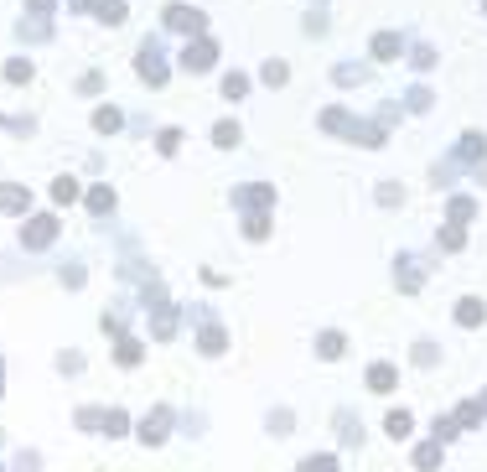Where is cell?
Returning a JSON list of instances; mask_svg holds the SVG:
<instances>
[{
	"label": "cell",
	"mask_w": 487,
	"mask_h": 472,
	"mask_svg": "<svg viewBox=\"0 0 487 472\" xmlns=\"http://www.w3.org/2000/svg\"><path fill=\"white\" fill-rule=\"evenodd\" d=\"M213 62H218V47L207 42V36H197V42L181 47V68H187V73H207Z\"/></svg>",
	"instance_id": "cell-1"
},
{
	"label": "cell",
	"mask_w": 487,
	"mask_h": 472,
	"mask_svg": "<svg viewBox=\"0 0 487 472\" xmlns=\"http://www.w3.org/2000/svg\"><path fill=\"white\" fill-rule=\"evenodd\" d=\"M52 239H57V218H52V213H36L32 224L21 229V244L26 249H47Z\"/></svg>",
	"instance_id": "cell-2"
},
{
	"label": "cell",
	"mask_w": 487,
	"mask_h": 472,
	"mask_svg": "<svg viewBox=\"0 0 487 472\" xmlns=\"http://www.w3.org/2000/svg\"><path fill=\"white\" fill-rule=\"evenodd\" d=\"M166 26H171V32H187V36H203L207 16L192 11V6H166Z\"/></svg>",
	"instance_id": "cell-3"
},
{
	"label": "cell",
	"mask_w": 487,
	"mask_h": 472,
	"mask_svg": "<svg viewBox=\"0 0 487 472\" xmlns=\"http://www.w3.org/2000/svg\"><path fill=\"white\" fill-rule=\"evenodd\" d=\"M135 73L146 78V83H166V62H161V47H156V42H146V47H140Z\"/></svg>",
	"instance_id": "cell-4"
},
{
	"label": "cell",
	"mask_w": 487,
	"mask_h": 472,
	"mask_svg": "<svg viewBox=\"0 0 487 472\" xmlns=\"http://www.w3.org/2000/svg\"><path fill=\"white\" fill-rule=\"evenodd\" d=\"M166 431H171V410H166V405H156L146 421H140V441H146V447H161Z\"/></svg>",
	"instance_id": "cell-5"
},
{
	"label": "cell",
	"mask_w": 487,
	"mask_h": 472,
	"mask_svg": "<svg viewBox=\"0 0 487 472\" xmlns=\"http://www.w3.org/2000/svg\"><path fill=\"white\" fill-rule=\"evenodd\" d=\"M233 203H239V208H249V213H265V208L275 203V187H270V182H254V187H239V192H233Z\"/></svg>",
	"instance_id": "cell-6"
},
{
	"label": "cell",
	"mask_w": 487,
	"mask_h": 472,
	"mask_svg": "<svg viewBox=\"0 0 487 472\" xmlns=\"http://www.w3.org/2000/svg\"><path fill=\"white\" fill-rule=\"evenodd\" d=\"M482 156H487V135H477V130H472V135H462V146H456L451 166H477Z\"/></svg>",
	"instance_id": "cell-7"
},
{
	"label": "cell",
	"mask_w": 487,
	"mask_h": 472,
	"mask_svg": "<svg viewBox=\"0 0 487 472\" xmlns=\"http://www.w3.org/2000/svg\"><path fill=\"white\" fill-rule=\"evenodd\" d=\"M26 203H32V192L21 182H0V213H26Z\"/></svg>",
	"instance_id": "cell-8"
},
{
	"label": "cell",
	"mask_w": 487,
	"mask_h": 472,
	"mask_svg": "<svg viewBox=\"0 0 487 472\" xmlns=\"http://www.w3.org/2000/svg\"><path fill=\"white\" fill-rule=\"evenodd\" d=\"M156 343H171L177 337V306H166V301H156Z\"/></svg>",
	"instance_id": "cell-9"
},
{
	"label": "cell",
	"mask_w": 487,
	"mask_h": 472,
	"mask_svg": "<svg viewBox=\"0 0 487 472\" xmlns=\"http://www.w3.org/2000/svg\"><path fill=\"white\" fill-rule=\"evenodd\" d=\"M456 322H462V327H482V322H487V306H482L477 296L456 301Z\"/></svg>",
	"instance_id": "cell-10"
},
{
	"label": "cell",
	"mask_w": 487,
	"mask_h": 472,
	"mask_svg": "<svg viewBox=\"0 0 487 472\" xmlns=\"http://www.w3.org/2000/svg\"><path fill=\"white\" fill-rule=\"evenodd\" d=\"M394 384H399V374H394L389 363H373V369H368V389H373V395H389Z\"/></svg>",
	"instance_id": "cell-11"
},
{
	"label": "cell",
	"mask_w": 487,
	"mask_h": 472,
	"mask_svg": "<svg viewBox=\"0 0 487 472\" xmlns=\"http://www.w3.org/2000/svg\"><path fill=\"white\" fill-rule=\"evenodd\" d=\"M337 436H342V447H358V441H363V421H352V410H337Z\"/></svg>",
	"instance_id": "cell-12"
},
{
	"label": "cell",
	"mask_w": 487,
	"mask_h": 472,
	"mask_svg": "<svg viewBox=\"0 0 487 472\" xmlns=\"http://www.w3.org/2000/svg\"><path fill=\"white\" fill-rule=\"evenodd\" d=\"M120 125H125V114L114 109V104H104V109H94V130H99V135H114Z\"/></svg>",
	"instance_id": "cell-13"
},
{
	"label": "cell",
	"mask_w": 487,
	"mask_h": 472,
	"mask_svg": "<svg viewBox=\"0 0 487 472\" xmlns=\"http://www.w3.org/2000/svg\"><path fill=\"white\" fill-rule=\"evenodd\" d=\"M384 431H389L394 441H404V436H410V431H415V415H410V410H389V421H384Z\"/></svg>",
	"instance_id": "cell-14"
},
{
	"label": "cell",
	"mask_w": 487,
	"mask_h": 472,
	"mask_svg": "<svg viewBox=\"0 0 487 472\" xmlns=\"http://www.w3.org/2000/svg\"><path fill=\"white\" fill-rule=\"evenodd\" d=\"M348 135L358 140V146H368V151H373V146H384V125H358V120H352V130H348Z\"/></svg>",
	"instance_id": "cell-15"
},
{
	"label": "cell",
	"mask_w": 487,
	"mask_h": 472,
	"mask_svg": "<svg viewBox=\"0 0 487 472\" xmlns=\"http://www.w3.org/2000/svg\"><path fill=\"white\" fill-rule=\"evenodd\" d=\"M197 348H203L207 358H218V353L228 348V337H223V327H203V337H197Z\"/></svg>",
	"instance_id": "cell-16"
},
{
	"label": "cell",
	"mask_w": 487,
	"mask_h": 472,
	"mask_svg": "<svg viewBox=\"0 0 487 472\" xmlns=\"http://www.w3.org/2000/svg\"><path fill=\"white\" fill-rule=\"evenodd\" d=\"M399 291H420V259L415 255L399 259Z\"/></svg>",
	"instance_id": "cell-17"
},
{
	"label": "cell",
	"mask_w": 487,
	"mask_h": 472,
	"mask_svg": "<svg viewBox=\"0 0 487 472\" xmlns=\"http://www.w3.org/2000/svg\"><path fill=\"white\" fill-rule=\"evenodd\" d=\"M322 130H332V135H348V130H352V114H348V109H322Z\"/></svg>",
	"instance_id": "cell-18"
},
{
	"label": "cell",
	"mask_w": 487,
	"mask_h": 472,
	"mask_svg": "<svg viewBox=\"0 0 487 472\" xmlns=\"http://www.w3.org/2000/svg\"><path fill=\"white\" fill-rule=\"evenodd\" d=\"M114 358H120V363H125V369H135V363H140V358H146V348H140V343H135V337H120V348H114Z\"/></svg>",
	"instance_id": "cell-19"
},
{
	"label": "cell",
	"mask_w": 487,
	"mask_h": 472,
	"mask_svg": "<svg viewBox=\"0 0 487 472\" xmlns=\"http://www.w3.org/2000/svg\"><path fill=\"white\" fill-rule=\"evenodd\" d=\"M373 58H384V62L399 58V32H378L373 36Z\"/></svg>",
	"instance_id": "cell-20"
},
{
	"label": "cell",
	"mask_w": 487,
	"mask_h": 472,
	"mask_svg": "<svg viewBox=\"0 0 487 472\" xmlns=\"http://www.w3.org/2000/svg\"><path fill=\"white\" fill-rule=\"evenodd\" d=\"M472 426H482V405H477V400L456 405V431H472Z\"/></svg>",
	"instance_id": "cell-21"
},
{
	"label": "cell",
	"mask_w": 487,
	"mask_h": 472,
	"mask_svg": "<svg viewBox=\"0 0 487 472\" xmlns=\"http://www.w3.org/2000/svg\"><path fill=\"white\" fill-rule=\"evenodd\" d=\"M332 78H337L342 88H352V83H363V78H368V68H363V62H337Z\"/></svg>",
	"instance_id": "cell-22"
},
{
	"label": "cell",
	"mask_w": 487,
	"mask_h": 472,
	"mask_svg": "<svg viewBox=\"0 0 487 472\" xmlns=\"http://www.w3.org/2000/svg\"><path fill=\"white\" fill-rule=\"evenodd\" d=\"M446 218H451V224H467V218H477V203H472V198H451Z\"/></svg>",
	"instance_id": "cell-23"
},
{
	"label": "cell",
	"mask_w": 487,
	"mask_h": 472,
	"mask_svg": "<svg viewBox=\"0 0 487 472\" xmlns=\"http://www.w3.org/2000/svg\"><path fill=\"white\" fill-rule=\"evenodd\" d=\"M342 348H348V343H342V332H322V337H317V353H322V358H342Z\"/></svg>",
	"instance_id": "cell-24"
},
{
	"label": "cell",
	"mask_w": 487,
	"mask_h": 472,
	"mask_svg": "<svg viewBox=\"0 0 487 472\" xmlns=\"http://www.w3.org/2000/svg\"><path fill=\"white\" fill-rule=\"evenodd\" d=\"M249 94V78L244 73H223V99H244Z\"/></svg>",
	"instance_id": "cell-25"
},
{
	"label": "cell",
	"mask_w": 487,
	"mask_h": 472,
	"mask_svg": "<svg viewBox=\"0 0 487 472\" xmlns=\"http://www.w3.org/2000/svg\"><path fill=\"white\" fill-rule=\"evenodd\" d=\"M213 140H218V146H239V140H244V130L233 125V120H223V125H213Z\"/></svg>",
	"instance_id": "cell-26"
},
{
	"label": "cell",
	"mask_w": 487,
	"mask_h": 472,
	"mask_svg": "<svg viewBox=\"0 0 487 472\" xmlns=\"http://www.w3.org/2000/svg\"><path fill=\"white\" fill-rule=\"evenodd\" d=\"M88 208L94 213H114V187H94L88 192Z\"/></svg>",
	"instance_id": "cell-27"
},
{
	"label": "cell",
	"mask_w": 487,
	"mask_h": 472,
	"mask_svg": "<svg viewBox=\"0 0 487 472\" xmlns=\"http://www.w3.org/2000/svg\"><path fill=\"white\" fill-rule=\"evenodd\" d=\"M467 244V234H462V224H451V229H441V249L446 255H456V249Z\"/></svg>",
	"instance_id": "cell-28"
},
{
	"label": "cell",
	"mask_w": 487,
	"mask_h": 472,
	"mask_svg": "<svg viewBox=\"0 0 487 472\" xmlns=\"http://www.w3.org/2000/svg\"><path fill=\"white\" fill-rule=\"evenodd\" d=\"M259 73H265V83H270V88H280L285 78H291V68H285V62H275V58H270V62H265Z\"/></svg>",
	"instance_id": "cell-29"
},
{
	"label": "cell",
	"mask_w": 487,
	"mask_h": 472,
	"mask_svg": "<svg viewBox=\"0 0 487 472\" xmlns=\"http://www.w3.org/2000/svg\"><path fill=\"white\" fill-rule=\"evenodd\" d=\"M21 36H26V42H47L52 26H47V21H21Z\"/></svg>",
	"instance_id": "cell-30"
},
{
	"label": "cell",
	"mask_w": 487,
	"mask_h": 472,
	"mask_svg": "<svg viewBox=\"0 0 487 472\" xmlns=\"http://www.w3.org/2000/svg\"><path fill=\"white\" fill-rule=\"evenodd\" d=\"M52 198H57V203H73V198H78V182H73V177H57V182H52Z\"/></svg>",
	"instance_id": "cell-31"
},
{
	"label": "cell",
	"mask_w": 487,
	"mask_h": 472,
	"mask_svg": "<svg viewBox=\"0 0 487 472\" xmlns=\"http://www.w3.org/2000/svg\"><path fill=\"white\" fill-rule=\"evenodd\" d=\"M244 234H249V239H265V234H270V218H265V213H249V218H244Z\"/></svg>",
	"instance_id": "cell-32"
},
{
	"label": "cell",
	"mask_w": 487,
	"mask_h": 472,
	"mask_svg": "<svg viewBox=\"0 0 487 472\" xmlns=\"http://www.w3.org/2000/svg\"><path fill=\"white\" fill-rule=\"evenodd\" d=\"M177 146H181V130H161V135H156V151L161 156H177Z\"/></svg>",
	"instance_id": "cell-33"
},
{
	"label": "cell",
	"mask_w": 487,
	"mask_h": 472,
	"mask_svg": "<svg viewBox=\"0 0 487 472\" xmlns=\"http://www.w3.org/2000/svg\"><path fill=\"white\" fill-rule=\"evenodd\" d=\"M441 462V441H425V447L415 452V467H436Z\"/></svg>",
	"instance_id": "cell-34"
},
{
	"label": "cell",
	"mask_w": 487,
	"mask_h": 472,
	"mask_svg": "<svg viewBox=\"0 0 487 472\" xmlns=\"http://www.w3.org/2000/svg\"><path fill=\"white\" fill-rule=\"evenodd\" d=\"M6 78H11V83H26V78H32V62H26V58H11V62H6Z\"/></svg>",
	"instance_id": "cell-35"
},
{
	"label": "cell",
	"mask_w": 487,
	"mask_h": 472,
	"mask_svg": "<svg viewBox=\"0 0 487 472\" xmlns=\"http://www.w3.org/2000/svg\"><path fill=\"white\" fill-rule=\"evenodd\" d=\"M125 426H130L125 410H104V426H99V431H109V436H125Z\"/></svg>",
	"instance_id": "cell-36"
},
{
	"label": "cell",
	"mask_w": 487,
	"mask_h": 472,
	"mask_svg": "<svg viewBox=\"0 0 487 472\" xmlns=\"http://www.w3.org/2000/svg\"><path fill=\"white\" fill-rule=\"evenodd\" d=\"M430 99H436L430 88H410V94H404V104H410L415 114H425V109H430Z\"/></svg>",
	"instance_id": "cell-37"
},
{
	"label": "cell",
	"mask_w": 487,
	"mask_h": 472,
	"mask_svg": "<svg viewBox=\"0 0 487 472\" xmlns=\"http://www.w3.org/2000/svg\"><path fill=\"white\" fill-rule=\"evenodd\" d=\"M99 16L109 21V26H120V21H125V0H104V6H99Z\"/></svg>",
	"instance_id": "cell-38"
},
{
	"label": "cell",
	"mask_w": 487,
	"mask_h": 472,
	"mask_svg": "<svg viewBox=\"0 0 487 472\" xmlns=\"http://www.w3.org/2000/svg\"><path fill=\"white\" fill-rule=\"evenodd\" d=\"M410 62H415L420 73H430V68H436L441 58H436V52H430V47H415V52H410Z\"/></svg>",
	"instance_id": "cell-39"
},
{
	"label": "cell",
	"mask_w": 487,
	"mask_h": 472,
	"mask_svg": "<svg viewBox=\"0 0 487 472\" xmlns=\"http://www.w3.org/2000/svg\"><path fill=\"white\" fill-rule=\"evenodd\" d=\"M378 203H384V208L404 203V187H394V182H384V187H378Z\"/></svg>",
	"instance_id": "cell-40"
},
{
	"label": "cell",
	"mask_w": 487,
	"mask_h": 472,
	"mask_svg": "<svg viewBox=\"0 0 487 472\" xmlns=\"http://www.w3.org/2000/svg\"><path fill=\"white\" fill-rule=\"evenodd\" d=\"M415 363H420V369H430V363H436V343H415Z\"/></svg>",
	"instance_id": "cell-41"
},
{
	"label": "cell",
	"mask_w": 487,
	"mask_h": 472,
	"mask_svg": "<svg viewBox=\"0 0 487 472\" xmlns=\"http://www.w3.org/2000/svg\"><path fill=\"white\" fill-rule=\"evenodd\" d=\"M78 426H83V431H99V426H104V410H78Z\"/></svg>",
	"instance_id": "cell-42"
},
{
	"label": "cell",
	"mask_w": 487,
	"mask_h": 472,
	"mask_svg": "<svg viewBox=\"0 0 487 472\" xmlns=\"http://www.w3.org/2000/svg\"><path fill=\"white\" fill-rule=\"evenodd\" d=\"M451 436H456V421H446V415H436V441L446 447V441H451Z\"/></svg>",
	"instance_id": "cell-43"
},
{
	"label": "cell",
	"mask_w": 487,
	"mask_h": 472,
	"mask_svg": "<svg viewBox=\"0 0 487 472\" xmlns=\"http://www.w3.org/2000/svg\"><path fill=\"white\" fill-rule=\"evenodd\" d=\"M270 426H275V436H291V410H275Z\"/></svg>",
	"instance_id": "cell-44"
},
{
	"label": "cell",
	"mask_w": 487,
	"mask_h": 472,
	"mask_svg": "<svg viewBox=\"0 0 487 472\" xmlns=\"http://www.w3.org/2000/svg\"><path fill=\"white\" fill-rule=\"evenodd\" d=\"M337 457H306V472H332Z\"/></svg>",
	"instance_id": "cell-45"
},
{
	"label": "cell",
	"mask_w": 487,
	"mask_h": 472,
	"mask_svg": "<svg viewBox=\"0 0 487 472\" xmlns=\"http://www.w3.org/2000/svg\"><path fill=\"white\" fill-rule=\"evenodd\" d=\"M26 11L32 16H52V0H26Z\"/></svg>",
	"instance_id": "cell-46"
},
{
	"label": "cell",
	"mask_w": 487,
	"mask_h": 472,
	"mask_svg": "<svg viewBox=\"0 0 487 472\" xmlns=\"http://www.w3.org/2000/svg\"><path fill=\"white\" fill-rule=\"evenodd\" d=\"M477 405H482V415H487V389H482V400H477Z\"/></svg>",
	"instance_id": "cell-47"
},
{
	"label": "cell",
	"mask_w": 487,
	"mask_h": 472,
	"mask_svg": "<svg viewBox=\"0 0 487 472\" xmlns=\"http://www.w3.org/2000/svg\"><path fill=\"white\" fill-rule=\"evenodd\" d=\"M482 11H487V0H482Z\"/></svg>",
	"instance_id": "cell-48"
}]
</instances>
